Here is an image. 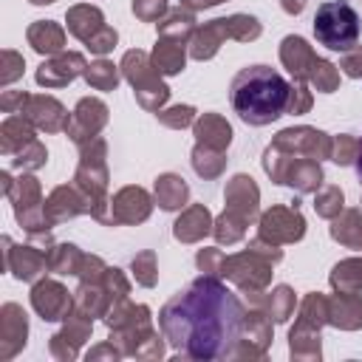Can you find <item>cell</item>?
Listing matches in <instances>:
<instances>
[{
	"mask_svg": "<svg viewBox=\"0 0 362 362\" xmlns=\"http://www.w3.org/2000/svg\"><path fill=\"white\" fill-rule=\"evenodd\" d=\"M246 322L240 300L215 277H198L161 311L170 342L192 359H221L232 354Z\"/></svg>",
	"mask_w": 362,
	"mask_h": 362,
	"instance_id": "1",
	"label": "cell"
},
{
	"mask_svg": "<svg viewBox=\"0 0 362 362\" xmlns=\"http://www.w3.org/2000/svg\"><path fill=\"white\" fill-rule=\"evenodd\" d=\"M342 68L351 74V76H362V48L356 51V54H351V57H345V62H342Z\"/></svg>",
	"mask_w": 362,
	"mask_h": 362,
	"instance_id": "16",
	"label": "cell"
},
{
	"mask_svg": "<svg viewBox=\"0 0 362 362\" xmlns=\"http://www.w3.org/2000/svg\"><path fill=\"white\" fill-rule=\"evenodd\" d=\"M184 3H189L192 8H201V6H215V3H221V0H184Z\"/></svg>",
	"mask_w": 362,
	"mask_h": 362,
	"instance_id": "17",
	"label": "cell"
},
{
	"mask_svg": "<svg viewBox=\"0 0 362 362\" xmlns=\"http://www.w3.org/2000/svg\"><path fill=\"white\" fill-rule=\"evenodd\" d=\"M28 40H31L34 51H40V54H54V51L62 48V28L45 20V23H37V25L28 28Z\"/></svg>",
	"mask_w": 362,
	"mask_h": 362,
	"instance_id": "8",
	"label": "cell"
},
{
	"mask_svg": "<svg viewBox=\"0 0 362 362\" xmlns=\"http://www.w3.org/2000/svg\"><path fill=\"white\" fill-rule=\"evenodd\" d=\"M263 232L269 235H277L283 232L286 240H297L303 235V218L297 212H288V209H272L266 218H263Z\"/></svg>",
	"mask_w": 362,
	"mask_h": 362,
	"instance_id": "6",
	"label": "cell"
},
{
	"mask_svg": "<svg viewBox=\"0 0 362 362\" xmlns=\"http://www.w3.org/2000/svg\"><path fill=\"white\" fill-rule=\"evenodd\" d=\"M156 195L164 209H178L187 201V184L178 175H161L156 184Z\"/></svg>",
	"mask_w": 362,
	"mask_h": 362,
	"instance_id": "9",
	"label": "cell"
},
{
	"mask_svg": "<svg viewBox=\"0 0 362 362\" xmlns=\"http://www.w3.org/2000/svg\"><path fill=\"white\" fill-rule=\"evenodd\" d=\"M288 96L291 88L269 65L243 68L232 79V105L249 124H269L283 116V110H288Z\"/></svg>",
	"mask_w": 362,
	"mask_h": 362,
	"instance_id": "2",
	"label": "cell"
},
{
	"mask_svg": "<svg viewBox=\"0 0 362 362\" xmlns=\"http://www.w3.org/2000/svg\"><path fill=\"white\" fill-rule=\"evenodd\" d=\"M34 305L45 320H59V311L68 305V294L57 283H40L34 288Z\"/></svg>",
	"mask_w": 362,
	"mask_h": 362,
	"instance_id": "5",
	"label": "cell"
},
{
	"mask_svg": "<svg viewBox=\"0 0 362 362\" xmlns=\"http://www.w3.org/2000/svg\"><path fill=\"white\" fill-rule=\"evenodd\" d=\"M82 68H85V59H82L79 54H68V57H59V59H54V62H45V65L37 71V82L57 88V85L71 82Z\"/></svg>",
	"mask_w": 362,
	"mask_h": 362,
	"instance_id": "4",
	"label": "cell"
},
{
	"mask_svg": "<svg viewBox=\"0 0 362 362\" xmlns=\"http://www.w3.org/2000/svg\"><path fill=\"white\" fill-rule=\"evenodd\" d=\"M164 8H167L164 0H133V11H136L139 17H144V20L158 17Z\"/></svg>",
	"mask_w": 362,
	"mask_h": 362,
	"instance_id": "14",
	"label": "cell"
},
{
	"mask_svg": "<svg viewBox=\"0 0 362 362\" xmlns=\"http://www.w3.org/2000/svg\"><path fill=\"white\" fill-rule=\"evenodd\" d=\"M206 226H209L206 209L195 206V209H189L184 218H178V223H175V238H181V240H195L198 235L206 232Z\"/></svg>",
	"mask_w": 362,
	"mask_h": 362,
	"instance_id": "11",
	"label": "cell"
},
{
	"mask_svg": "<svg viewBox=\"0 0 362 362\" xmlns=\"http://www.w3.org/2000/svg\"><path fill=\"white\" fill-rule=\"evenodd\" d=\"M195 133H198V139H201V141L215 144V147H226V144H229V139H232L229 124H226L223 119H218V116H206L204 122H198Z\"/></svg>",
	"mask_w": 362,
	"mask_h": 362,
	"instance_id": "10",
	"label": "cell"
},
{
	"mask_svg": "<svg viewBox=\"0 0 362 362\" xmlns=\"http://www.w3.org/2000/svg\"><path fill=\"white\" fill-rule=\"evenodd\" d=\"M85 76H88V82L96 85V88H113V85H116V71H113L110 62H96Z\"/></svg>",
	"mask_w": 362,
	"mask_h": 362,
	"instance_id": "13",
	"label": "cell"
},
{
	"mask_svg": "<svg viewBox=\"0 0 362 362\" xmlns=\"http://www.w3.org/2000/svg\"><path fill=\"white\" fill-rule=\"evenodd\" d=\"M68 28L82 37V40H93V31H102V14L99 8H90V6H76L71 8L68 14Z\"/></svg>",
	"mask_w": 362,
	"mask_h": 362,
	"instance_id": "7",
	"label": "cell"
},
{
	"mask_svg": "<svg viewBox=\"0 0 362 362\" xmlns=\"http://www.w3.org/2000/svg\"><path fill=\"white\" fill-rule=\"evenodd\" d=\"M31 3H54V0H31Z\"/></svg>",
	"mask_w": 362,
	"mask_h": 362,
	"instance_id": "18",
	"label": "cell"
},
{
	"mask_svg": "<svg viewBox=\"0 0 362 362\" xmlns=\"http://www.w3.org/2000/svg\"><path fill=\"white\" fill-rule=\"evenodd\" d=\"M156 65L164 74H178L184 68V48L175 42H161L156 45Z\"/></svg>",
	"mask_w": 362,
	"mask_h": 362,
	"instance_id": "12",
	"label": "cell"
},
{
	"mask_svg": "<svg viewBox=\"0 0 362 362\" xmlns=\"http://www.w3.org/2000/svg\"><path fill=\"white\" fill-rule=\"evenodd\" d=\"M314 206H317V204H314ZM339 206H342V192L331 187V189H328V192L320 198V206H317V212H320V215H334Z\"/></svg>",
	"mask_w": 362,
	"mask_h": 362,
	"instance_id": "15",
	"label": "cell"
},
{
	"mask_svg": "<svg viewBox=\"0 0 362 362\" xmlns=\"http://www.w3.org/2000/svg\"><path fill=\"white\" fill-rule=\"evenodd\" d=\"M314 37L331 51H348L359 40V14L348 0H325L314 14Z\"/></svg>",
	"mask_w": 362,
	"mask_h": 362,
	"instance_id": "3",
	"label": "cell"
}]
</instances>
